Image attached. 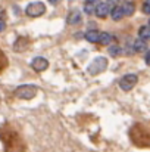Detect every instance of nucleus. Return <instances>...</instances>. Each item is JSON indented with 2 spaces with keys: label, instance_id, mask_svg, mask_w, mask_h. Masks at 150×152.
<instances>
[{
  "label": "nucleus",
  "instance_id": "obj_13",
  "mask_svg": "<svg viewBox=\"0 0 150 152\" xmlns=\"http://www.w3.org/2000/svg\"><path fill=\"white\" fill-rule=\"evenodd\" d=\"M138 36L141 40H150V27H141L138 30Z\"/></svg>",
  "mask_w": 150,
  "mask_h": 152
},
{
  "label": "nucleus",
  "instance_id": "obj_16",
  "mask_svg": "<svg viewBox=\"0 0 150 152\" xmlns=\"http://www.w3.org/2000/svg\"><path fill=\"white\" fill-rule=\"evenodd\" d=\"M143 12L150 15V0H146V1H144V4H143Z\"/></svg>",
  "mask_w": 150,
  "mask_h": 152
},
{
  "label": "nucleus",
  "instance_id": "obj_9",
  "mask_svg": "<svg viewBox=\"0 0 150 152\" xmlns=\"http://www.w3.org/2000/svg\"><path fill=\"white\" fill-rule=\"evenodd\" d=\"M81 21V12L80 10H72L68 15V22L69 24H78Z\"/></svg>",
  "mask_w": 150,
  "mask_h": 152
},
{
  "label": "nucleus",
  "instance_id": "obj_17",
  "mask_svg": "<svg viewBox=\"0 0 150 152\" xmlns=\"http://www.w3.org/2000/svg\"><path fill=\"white\" fill-rule=\"evenodd\" d=\"M4 28H6V22H4V21H3V19L0 18V33H1V31H3Z\"/></svg>",
  "mask_w": 150,
  "mask_h": 152
},
{
  "label": "nucleus",
  "instance_id": "obj_8",
  "mask_svg": "<svg viewBox=\"0 0 150 152\" xmlns=\"http://www.w3.org/2000/svg\"><path fill=\"white\" fill-rule=\"evenodd\" d=\"M99 34L96 30H90L86 33V40L90 42V43H99Z\"/></svg>",
  "mask_w": 150,
  "mask_h": 152
},
{
  "label": "nucleus",
  "instance_id": "obj_4",
  "mask_svg": "<svg viewBox=\"0 0 150 152\" xmlns=\"http://www.w3.org/2000/svg\"><path fill=\"white\" fill-rule=\"evenodd\" d=\"M137 81H138V77H137L136 74H127V75H124V77L121 78L119 86H121L122 90L128 92V90H131V89L137 84Z\"/></svg>",
  "mask_w": 150,
  "mask_h": 152
},
{
  "label": "nucleus",
  "instance_id": "obj_10",
  "mask_svg": "<svg viewBox=\"0 0 150 152\" xmlns=\"http://www.w3.org/2000/svg\"><path fill=\"white\" fill-rule=\"evenodd\" d=\"M110 15H112V19H113V21H119V19H122L124 12H122L121 6H115V7L110 10Z\"/></svg>",
  "mask_w": 150,
  "mask_h": 152
},
{
  "label": "nucleus",
  "instance_id": "obj_12",
  "mask_svg": "<svg viewBox=\"0 0 150 152\" xmlns=\"http://www.w3.org/2000/svg\"><path fill=\"white\" fill-rule=\"evenodd\" d=\"M112 42V36L109 34V33H100L99 34V43L100 45H109Z\"/></svg>",
  "mask_w": 150,
  "mask_h": 152
},
{
  "label": "nucleus",
  "instance_id": "obj_11",
  "mask_svg": "<svg viewBox=\"0 0 150 152\" xmlns=\"http://www.w3.org/2000/svg\"><path fill=\"white\" fill-rule=\"evenodd\" d=\"M134 50L136 52H146L147 50V45H146V42L141 40V39L136 40V42H134Z\"/></svg>",
  "mask_w": 150,
  "mask_h": 152
},
{
  "label": "nucleus",
  "instance_id": "obj_2",
  "mask_svg": "<svg viewBox=\"0 0 150 152\" xmlns=\"http://www.w3.org/2000/svg\"><path fill=\"white\" fill-rule=\"evenodd\" d=\"M106 68H107V59L100 56V58H96V59L88 65V72H90L91 75H96V74L103 72Z\"/></svg>",
  "mask_w": 150,
  "mask_h": 152
},
{
  "label": "nucleus",
  "instance_id": "obj_14",
  "mask_svg": "<svg viewBox=\"0 0 150 152\" xmlns=\"http://www.w3.org/2000/svg\"><path fill=\"white\" fill-rule=\"evenodd\" d=\"M109 53H110V56H118V55L121 53V48L112 46V48H109Z\"/></svg>",
  "mask_w": 150,
  "mask_h": 152
},
{
  "label": "nucleus",
  "instance_id": "obj_3",
  "mask_svg": "<svg viewBox=\"0 0 150 152\" xmlns=\"http://www.w3.org/2000/svg\"><path fill=\"white\" fill-rule=\"evenodd\" d=\"M27 15L28 16H33V18H36V16H40V15H43L44 12H46V4L44 3H41V1H34V3H30L28 6H27Z\"/></svg>",
  "mask_w": 150,
  "mask_h": 152
},
{
  "label": "nucleus",
  "instance_id": "obj_20",
  "mask_svg": "<svg viewBox=\"0 0 150 152\" xmlns=\"http://www.w3.org/2000/svg\"><path fill=\"white\" fill-rule=\"evenodd\" d=\"M87 3H91V4H96V3H99L100 0H86Z\"/></svg>",
  "mask_w": 150,
  "mask_h": 152
},
{
  "label": "nucleus",
  "instance_id": "obj_19",
  "mask_svg": "<svg viewBox=\"0 0 150 152\" xmlns=\"http://www.w3.org/2000/svg\"><path fill=\"white\" fill-rule=\"evenodd\" d=\"M146 64H147V65H150V50L146 53Z\"/></svg>",
  "mask_w": 150,
  "mask_h": 152
},
{
  "label": "nucleus",
  "instance_id": "obj_7",
  "mask_svg": "<svg viewBox=\"0 0 150 152\" xmlns=\"http://www.w3.org/2000/svg\"><path fill=\"white\" fill-rule=\"evenodd\" d=\"M121 9H122V12H124V15H133L134 13V10H136V6H134V3L133 1H124L122 4H121Z\"/></svg>",
  "mask_w": 150,
  "mask_h": 152
},
{
  "label": "nucleus",
  "instance_id": "obj_21",
  "mask_svg": "<svg viewBox=\"0 0 150 152\" xmlns=\"http://www.w3.org/2000/svg\"><path fill=\"white\" fill-rule=\"evenodd\" d=\"M149 24H150V21H149Z\"/></svg>",
  "mask_w": 150,
  "mask_h": 152
},
{
  "label": "nucleus",
  "instance_id": "obj_18",
  "mask_svg": "<svg viewBox=\"0 0 150 152\" xmlns=\"http://www.w3.org/2000/svg\"><path fill=\"white\" fill-rule=\"evenodd\" d=\"M118 1H119V0H107L106 3H107L109 6H112V4H115V6H118Z\"/></svg>",
  "mask_w": 150,
  "mask_h": 152
},
{
  "label": "nucleus",
  "instance_id": "obj_6",
  "mask_svg": "<svg viewBox=\"0 0 150 152\" xmlns=\"http://www.w3.org/2000/svg\"><path fill=\"white\" fill-rule=\"evenodd\" d=\"M97 18H106L110 13V6L107 3H99L96 4V10H94Z\"/></svg>",
  "mask_w": 150,
  "mask_h": 152
},
{
  "label": "nucleus",
  "instance_id": "obj_1",
  "mask_svg": "<svg viewBox=\"0 0 150 152\" xmlns=\"http://www.w3.org/2000/svg\"><path fill=\"white\" fill-rule=\"evenodd\" d=\"M38 87L33 86V84H24V86H19L16 90H15V96L19 98V99H24V101H30L33 98H36L37 95V90Z\"/></svg>",
  "mask_w": 150,
  "mask_h": 152
},
{
  "label": "nucleus",
  "instance_id": "obj_5",
  "mask_svg": "<svg viewBox=\"0 0 150 152\" xmlns=\"http://www.w3.org/2000/svg\"><path fill=\"white\" fill-rule=\"evenodd\" d=\"M31 65L36 71H46L47 66H49V61L44 59V58H36V59H33Z\"/></svg>",
  "mask_w": 150,
  "mask_h": 152
},
{
  "label": "nucleus",
  "instance_id": "obj_15",
  "mask_svg": "<svg viewBox=\"0 0 150 152\" xmlns=\"http://www.w3.org/2000/svg\"><path fill=\"white\" fill-rule=\"evenodd\" d=\"M84 10H86L87 13H93V12L96 10V7H94V4H91V3H86V7H84Z\"/></svg>",
  "mask_w": 150,
  "mask_h": 152
}]
</instances>
